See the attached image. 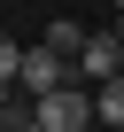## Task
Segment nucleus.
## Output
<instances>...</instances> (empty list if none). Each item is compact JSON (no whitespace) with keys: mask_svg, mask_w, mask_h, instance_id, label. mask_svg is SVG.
Masks as SVG:
<instances>
[{"mask_svg":"<svg viewBox=\"0 0 124 132\" xmlns=\"http://www.w3.org/2000/svg\"><path fill=\"white\" fill-rule=\"evenodd\" d=\"M62 86H78V62H62L54 47H23V62H16V93H23V101H47V93H62Z\"/></svg>","mask_w":124,"mask_h":132,"instance_id":"f257e3e1","label":"nucleus"},{"mask_svg":"<svg viewBox=\"0 0 124 132\" xmlns=\"http://www.w3.org/2000/svg\"><path fill=\"white\" fill-rule=\"evenodd\" d=\"M39 124H47V132H93V124H101V101H93L85 86H62V93L39 101Z\"/></svg>","mask_w":124,"mask_h":132,"instance_id":"f03ea898","label":"nucleus"},{"mask_svg":"<svg viewBox=\"0 0 124 132\" xmlns=\"http://www.w3.org/2000/svg\"><path fill=\"white\" fill-rule=\"evenodd\" d=\"M78 78H93V86L124 78V31H93V39H85V54H78Z\"/></svg>","mask_w":124,"mask_h":132,"instance_id":"7ed1b4c3","label":"nucleus"},{"mask_svg":"<svg viewBox=\"0 0 124 132\" xmlns=\"http://www.w3.org/2000/svg\"><path fill=\"white\" fill-rule=\"evenodd\" d=\"M85 39H93V31H78V23H70V16H54V23H47V39H39V47H54V54H62V62H78V54H85Z\"/></svg>","mask_w":124,"mask_h":132,"instance_id":"20e7f679","label":"nucleus"},{"mask_svg":"<svg viewBox=\"0 0 124 132\" xmlns=\"http://www.w3.org/2000/svg\"><path fill=\"white\" fill-rule=\"evenodd\" d=\"M93 101H101V124H109V132H124V78L93 86Z\"/></svg>","mask_w":124,"mask_h":132,"instance_id":"39448f33","label":"nucleus"},{"mask_svg":"<svg viewBox=\"0 0 124 132\" xmlns=\"http://www.w3.org/2000/svg\"><path fill=\"white\" fill-rule=\"evenodd\" d=\"M8 132H47V124H39V101H16V93H8Z\"/></svg>","mask_w":124,"mask_h":132,"instance_id":"423d86ee","label":"nucleus"},{"mask_svg":"<svg viewBox=\"0 0 124 132\" xmlns=\"http://www.w3.org/2000/svg\"><path fill=\"white\" fill-rule=\"evenodd\" d=\"M116 8H124V0H116Z\"/></svg>","mask_w":124,"mask_h":132,"instance_id":"0eeeda50","label":"nucleus"},{"mask_svg":"<svg viewBox=\"0 0 124 132\" xmlns=\"http://www.w3.org/2000/svg\"><path fill=\"white\" fill-rule=\"evenodd\" d=\"M116 31H124V23H116Z\"/></svg>","mask_w":124,"mask_h":132,"instance_id":"6e6552de","label":"nucleus"}]
</instances>
